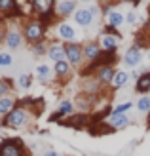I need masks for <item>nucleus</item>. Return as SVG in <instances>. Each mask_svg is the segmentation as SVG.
Listing matches in <instances>:
<instances>
[{
    "instance_id": "obj_1",
    "label": "nucleus",
    "mask_w": 150,
    "mask_h": 156,
    "mask_svg": "<svg viewBox=\"0 0 150 156\" xmlns=\"http://www.w3.org/2000/svg\"><path fill=\"white\" fill-rule=\"evenodd\" d=\"M46 36V25L40 19H30L23 27V38L30 44H38Z\"/></svg>"
},
{
    "instance_id": "obj_2",
    "label": "nucleus",
    "mask_w": 150,
    "mask_h": 156,
    "mask_svg": "<svg viewBox=\"0 0 150 156\" xmlns=\"http://www.w3.org/2000/svg\"><path fill=\"white\" fill-rule=\"evenodd\" d=\"M2 124L8 126V128H13V129L25 128L27 124H29V111H27V108H23V107H15L13 111L4 118Z\"/></svg>"
},
{
    "instance_id": "obj_3",
    "label": "nucleus",
    "mask_w": 150,
    "mask_h": 156,
    "mask_svg": "<svg viewBox=\"0 0 150 156\" xmlns=\"http://www.w3.org/2000/svg\"><path fill=\"white\" fill-rule=\"evenodd\" d=\"M97 6H89V8H78V10L74 12V23L78 27H84V29H88V27H91V23L95 21V17H97Z\"/></svg>"
},
{
    "instance_id": "obj_4",
    "label": "nucleus",
    "mask_w": 150,
    "mask_h": 156,
    "mask_svg": "<svg viewBox=\"0 0 150 156\" xmlns=\"http://www.w3.org/2000/svg\"><path fill=\"white\" fill-rule=\"evenodd\" d=\"M0 156H27L21 139H6L0 145Z\"/></svg>"
},
{
    "instance_id": "obj_5",
    "label": "nucleus",
    "mask_w": 150,
    "mask_h": 156,
    "mask_svg": "<svg viewBox=\"0 0 150 156\" xmlns=\"http://www.w3.org/2000/svg\"><path fill=\"white\" fill-rule=\"evenodd\" d=\"M65 55H67V61L70 65L78 67L84 59V50L78 42H70V44H65Z\"/></svg>"
},
{
    "instance_id": "obj_6",
    "label": "nucleus",
    "mask_w": 150,
    "mask_h": 156,
    "mask_svg": "<svg viewBox=\"0 0 150 156\" xmlns=\"http://www.w3.org/2000/svg\"><path fill=\"white\" fill-rule=\"evenodd\" d=\"M105 19H106V25H108V27L118 29L120 25H124V23H125V15H124L122 12L114 10L112 6H108L106 10H105Z\"/></svg>"
},
{
    "instance_id": "obj_7",
    "label": "nucleus",
    "mask_w": 150,
    "mask_h": 156,
    "mask_svg": "<svg viewBox=\"0 0 150 156\" xmlns=\"http://www.w3.org/2000/svg\"><path fill=\"white\" fill-rule=\"evenodd\" d=\"M118 42H120V36H114V34L103 33V34H101V40H99V46H101V50H103V51L116 53V50H118Z\"/></svg>"
},
{
    "instance_id": "obj_8",
    "label": "nucleus",
    "mask_w": 150,
    "mask_h": 156,
    "mask_svg": "<svg viewBox=\"0 0 150 156\" xmlns=\"http://www.w3.org/2000/svg\"><path fill=\"white\" fill-rule=\"evenodd\" d=\"M57 34H59L61 40H65L67 44L76 42V38H78V33L74 30V27H72V25H68V23H65V21L57 25Z\"/></svg>"
},
{
    "instance_id": "obj_9",
    "label": "nucleus",
    "mask_w": 150,
    "mask_h": 156,
    "mask_svg": "<svg viewBox=\"0 0 150 156\" xmlns=\"http://www.w3.org/2000/svg\"><path fill=\"white\" fill-rule=\"evenodd\" d=\"M141 61H143V53H141V48H137V46H131V48L124 53V63L129 69L137 67Z\"/></svg>"
},
{
    "instance_id": "obj_10",
    "label": "nucleus",
    "mask_w": 150,
    "mask_h": 156,
    "mask_svg": "<svg viewBox=\"0 0 150 156\" xmlns=\"http://www.w3.org/2000/svg\"><path fill=\"white\" fill-rule=\"evenodd\" d=\"M6 46L10 50H17L19 46H21V42H23V30H19V29H15V27H12V29H8V33H6Z\"/></svg>"
},
{
    "instance_id": "obj_11",
    "label": "nucleus",
    "mask_w": 150,
    "mask_h": 156,
    "mask_svg": "<svg viewBox=\"0 0 150 156\" xmlns=\"http://www.w3.org/2000/svg\"><path fill=\"white\" fill-rule=\"evenodd\" d=\"M78 10L76 2H72V0H61V2H55V15L57 17H67V15L74 13Z\"/></svg>"
},
{
    "instance_id": "obj_12",
    "label": "nucleus",
    "mask_w": 150,
    "mask_h": 156,
    "mask_svg": "<svg viewBox=\"0 0 150 156\" xmlns=\"http://www.w3.org/2000/svg\"><path fill=\"white\" fill-rule=\"evenodd\" d=\"M82 50H84V57L88 61H91V63H95V61L101 57V53H103L99 42H88V44L82 46Z\"/></svg>"
},
{
    "instance_id": "obj_13",
    "label": "nucleus",
    "mask_w": 150,
    "mask_h": 156,
    "mask_svg": "<svg viewBox=\"0 0 150 156\" xmlns=\"http://www.w3.org/2000/svg\"><path fill=\"white\" fill-rule=\"evenodd\" d=\"M46 55H48L51 61H55V63H59V61L67 59V55H65V44H59V42L50 44L48 53H46Z\"/></svg>"
},
{
    "instance_id": "obj_14",
    "label": "nucleus",
    "mask_w": 150,
    "mask_h": 156,
    "mask_svg": "<svg viewBox=\"0 0 150 156\" xmlns=\"http://www.w3.org/2000/svg\"><path fill=\"white\" fill-rule=\"evenodd\" d=\"M129 122H131V120H129L127 114H112L105 124L108 126V129H122V128L127 126Z\"/></svg>"
},
{
    "instance_id": "obj_15",
    "label": "nucleus",
    "mask_w": 150,
    "mask_h": 156,
    "mask_svg": "<svg viewBox=\"0 0 150 156\" xmlns=\"http://www.w3.org/2000/svg\"><path fill=\"white\" fill-rule=\"evenodd\" d=\"M114 74H116L114 67H99V71H97V76H95V78H97L101 84H112Z\"/></svg>"
},
{
    "instance_id": "obj_16",
    "label": "nucleus",
    "mask_w": 150,
    "mask_h": 156,
    "mask_svg": "<svg viewBox=\"0 0 150 156\" xmlns=\"http://www.w3.org/2000/svg\"><path fill=\"white\" fill-rule=\"evenodd\" d=\"M135 90H137V93L148 95V91H150V73H145V74H139L137 76Z\"/></svg>"
},
{
    "instance_id": "obj_17",
    "label": "nucleus",
    "mask_w": 150,
    "mask_h": 156,
    "mask_svg": "<svg viewBox=\"0 0 150 156\" xmlns=\"http://www.w3.org/2000/svg\"><path fill=\"white\" fill-rule=\"evenodd\" d=\"M15 108V99L13 97H0V118H6L8 114Z\"/></svg>"
},
{
    "instance_id": "obj_18",
    "label": "nucleus",
    "mask_w": 150,
    "mask_h": 156,
    "mask_svg": "<svg viewBox=\"0 0 150 156\" xmlns=\"http://www.w3.org/2000/svg\"><path fill=\"white\" fill-rule=\"evenodd\" d=\"M12 90H13V80L12 78H0V97H8Z\"/></svg>"
},
{
    "instance_id": "obj_19",
    "label": "nucleus",
    "mask_w": 150,
    "mask_h": 156,
    "mask_svg": "<svg viewBox=\"0 0 150 156\" xmlns=\"http://www.w3.org/2000/svg\"><path fill=\"white\" fill-rule=\"evenodd\" d=\"M70 73V63L67 59H63L59 61V63H55V74H57V78H63V76H67Z\"/></svg>"
},
{
    "instance_id": "obj_20",
    "label": "nucleus",
    "mask_w": 150,
    "mask_h": 156,
    "mask_svg": "<svg viewBox=\"0 0 150 156\" xmlns=\"http://www.w3.org/2000/svg\"><path fill=\"white\" fill-rule=\"evenodd\" d=\"M129 82V74L125 73V71H118L114 74V80H112V86L114 88H122V86H125Z\"/></svg>"
},
{
    "instance_id": "obj_21",
    "label": "nucleus",
    "mask_w": 150,
    "mask_h": 156,
    "mask_svg": "<svg viewBox=\"0 0 150 156\" xmlns=\"http://www.w3.org/2000/svg\"><path fill=\"white\" fill-rule=\"evenodd\" d=\"M68 126H74V128H82L85 124H89V116L85 114H78V116H72V118H68Z\"/></svg>"
},
{
    "instance_id": "obj_22",
    "label": "nucleus",
    "mask_w": 150,
    "mask_h": 156,
    "mask_svg": "<svg viewBox=\"0 0 150 156\" xmlns=\"http://www.w3.org/2000/svg\"><path fill=\"white\" fill-rule=\"evenodd\" d=\"M36 74H38V78H40V82H50V74H51V69L48 67V65H38L36 67Z\"/></svg>"
},
{
    "instance_id": "obj_23",
    "label": "nucleus",
    "mask_w": 150,
    "mask_h": 156,
    "mask_svg": "<svg viewBox=\"0 0 150 156\" xmlns=\"http://www.w3.org/2000/svg\"><path fill=\"white\" fill-rule=\"evenodd\" d=\"M17 86L21 90H29L30 86H33V76L30 74H21V76H17Z\"/></svg>"
},
{
    "instance_id": "obj_24",
    "label": "nucleus",
    "mask_w": 150,
    "mask_h": 156,
    "mask_svg": "<svg viewBox=\"0 0 150 156\" xmlns=\"http://www.w3.org/2000/svg\"><path fill=\"white\" fill-rule=\"evenodd\" d=\"M59 112L63 114V116H70V114H72L74 112V105L72 103H70V101H61V103H59Z\"/></svg>"
},
{
    "instance_id": "obj_25",
    "label": "nucleus",
    "mask_w": 150,
    "mask_h": 156,
    "mask_svg": "<svg viewBox=\"0 0 150 156\" xmlns=\"http://www.w3.org/2000/svg\"><path fill=\"white\" fill-rule=\"evenodd\" d=\"M135 107L139 108V112H150V95H143Z\"/></svg>"
},
{
    "instance_id": "obj_26",
    "label": "nucleus",
    "mask_w": 150,
    "mask_h": 156,
    "mask_svg": "<svg viewBox=\"0 0 150 156\" xmlns=\"http://www.w3.org/2000/svg\"><path fill=\"white\" fill-rule=\"evenodd\" d=\"M131 107H133L131 101H125V103H122V105H118L116 108H112V114H127Z\"/></svg>"
},
{
    "instance_id": "obj_27",
    "label": "nucleus",
    "mask_w": 150,
    "mask_h": 156,
    "mask_svg": "<svg viewBox=\"0 0 150 156\" xmlns=\"http://www.w3.org/2000/svg\"><path fill=\"white\" fill-rule=\"evenodd\" d=\"M13 57L8 51H0V67H12Z\"/></svg>"
},
{
    "instance_id": "obj_28",
    "label": "nucleus",
    "mask_w": 150,
    "mask_h": 156,
    "mask_svg": "<svg viewBox=\"0 0 150 156\" xmlns=\"http://www.w3.org/2000/svg\"><path fill=\"white\" fill-rule=\"evenodd\" d=\"M33 53H34V55H42V53H48V48H46V44L38 42V44H34V48H33Z\"/></svg>"
},
{
    "instance_id": "obj_29",
    "label": "nucleus",
    "mask_w": 150,
    "mask_h": 156,
    "mask_svg": "<svg viewBox=\"0 0 150 156\" xmlns=\"http://www.w3.org/2000/svg\"><path fill=\"white\" fill-rule=\"evenodd\" d=\"M125 21H127L129 25H133V23L137 21V15H135V12H129L127 15H125Z\"/></svg>"
},
{
    "instance_id": "obj_30",
    "label": "nucleus",
    "mask_w": 150,
    "mask_h": 156,
    "mask_svg": "<svg viewBox=\"0 0 150 156\" xmlns=\"http://www.w3.org/2000/svg\"><path fill=\"white\" fill-rule=\"evenodd\" d=\"M61 118H65V116H63V114L57 111L55 114H51V116H50V122H57V120H61Z\"/></svg>"
},
{
    "instance_id": "obj_31",
    "label": "nucleus",
    "mask_w": 150,
    "mask_h": 156,
    "mask_svg": "<svg viewBox=\"0 0 150 156\" xmlns=\"http://www.w3.org/2000/svg\"><path fill=\"white\" fill-rule=\"evenodd\" d=\"M2 40H6V30L4 27H0V44H2Z\"/></svg>"
},
{
    "instance_id": "obj_32",
    "label": "nucleus",
    "mask_w": 150,
    "mask_h": 156,
    "mask_svg": "<svg viewBox=\"0 0 150 156\" xmlns=\"http://www.w3.org/2000/svg\"><path fill=\"white\" fill-rule=\"evenodd\" d=\"M44 156H57V152H55V151H46Z\"/></svg>"
},
{
    "instance_id": "obj_33",
    "label": "nucleus",
    "mask_w": 150,
    "mask_h": 156,
    "mask_svg": "<svg viewBox=\"0 0 150 156\" xmlns=\"http://www.w3.org/2000/svg\"><path fill=\"white\" fill-rule=\"evenodd\" d=\"M148 13H150V6H148Z\"/></svg>"
}]
</instances>
